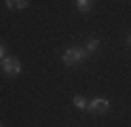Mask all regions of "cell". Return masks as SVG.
Here are the masks:
<instances>
[{"instance_id": "obj_8", "label": "cell", "mask_w": 131, "mask_h": 127, "mask_svg": "<svg viewBox=\"0 0 131 127\" xmlns=\"http://www.w3.org/2000/svg\"><path fill=\"white\" fill-rule=\"evenodd\" d=\"M4 57H6V47H4V42L0 40V62H2Z\"/></svg>"}, {"instance_id": "obj_7", "label": "cell", "mask_w": 131, "mask_h": 127, "mask_svg": "<svg viewBox=\"0 0 131 127\" xmlns=\"http://www.w3.org/2000/svg\"><path fill=\"white\" fill-rule=\"evenodd\" d=\"M4 2H6V6H9L11 11H17V2L19 0H4Z\"/></svg>"}, {"instance_id": "obj_11", "label": "cell", "mask_w": 131, "mask_h": 127, "mask_svg": "<svg viewBox=\"0 0 131 127\" xmlns=\"http://www.w3.org/2000/svg\"><path fill=\"white\" fill-rule=\"evenodd\" d=\"M0 127H4V123H0Z\"/></svg>"}, {"instance_id": "obj_6", "label": "cell", "mask_w": 131, "mask_h": 127, "mask_svg": "<svg viewBox=\"0 0 131 127\" xmlns=\"http://www.w3.org/2000/svg\"><path fill=\"white\" fill-rule=\"evenodd\" d=\"M72 104H74V108H78V110H85V108H87V100H85L83 95H74Z\"/></svg>"}, {"instance_id": "obj_3", "label": "cell", "mask_w": 131, "mask_h": 127, "mask_svg": "<svg viewBox=\"0 0 131 127\" xmlns=\"http://www.w3.org/2000/svg\"><path fill=\"white\" fill-rule=\"evenodd\" d=\"M108 108H110L108 97H93L91 104H87V110H89L91 114H104Z\"/></svg>"}, {"instance_id": "obj_5", "label": "cell", "mask_w": 131, "mask_h": 127, "mask_svg": "<svg viewBox=\"0 0 131 127\" xmlns=\"http://www.w3.org/2000/svg\"><path fill=\"white\" fill-rule=\"evenodd\" d=\"M97 49H100V38H89L87 45H85V51L87 53H95Z\"/></svg>"}, {"instance_id": "obj_1", "label": "cell", "mask_w": 131, "mask_h": 127, "mask_svg": "<svg viewBox=\"0 0 131 127\" xmlns=\"http://www.w3.org/2000/svg\"><path fill=\"white\" fill-rule=\"evenodd\" d=\"M89 57V53L83 49V47H70L68 51L63 53V64L66 66H78L80 62H85V59Z\"/></svg>"}, {"instance_id": "obj_10", "label": "cell", "mask_w": 131, "mask_h": 127, "mask_svg": "<svg viewBox=\"0 0 131 127\" xmlns=\"http://www.w3.org/2000/svg\"><path fill=\"white\" fill-rule=\"evenodd\" d=\"M127 45L131 47V34H129V36H127Z\"/></svg>"}, {"instance_id": "obj_9", "label": "cell", "mask_w": 131, "mask_h": 127, "mask_svg": "<svg viewBox=\"0 0 131 127\" xmlns=\"http://www.w3.org/2000/svg\"><path fill=\"white\" fill-rule=\"evenodd\" d=\"M30 4V0H19V2H17V11H21V8H26Z\"/></svg>"}, {"instance_id": "obj_2", "label": "cell", "mask_w": 131, "mask_h": 127, "mask_svg": "<svg viewBox=\"0 0 131 127\" xmlns=\"http://www.w3.org/2000/svg\"><path fill=\"white\" fill-rule=\"evenodd\" d=\"M0 68H2V72L6 76H11V79H15V76H19L21 72V62L17 57H11V55H6L2 62H0Z\"/></svg>"}, {"instance_id": "obj_4", "label": "cell", "mask_w": 131, "mask_h": 127, "mask_svg": "<svg viewBox=\"0 0 131 127\" xmlns=\"http://www.w3.org/2000/svg\"><path fill=\"white\" fill-rule=\"evenodd\" d=\"M93 2H95V0H76V8L80 13H89L93 8Z\"/></svg>"}]
</instances>
